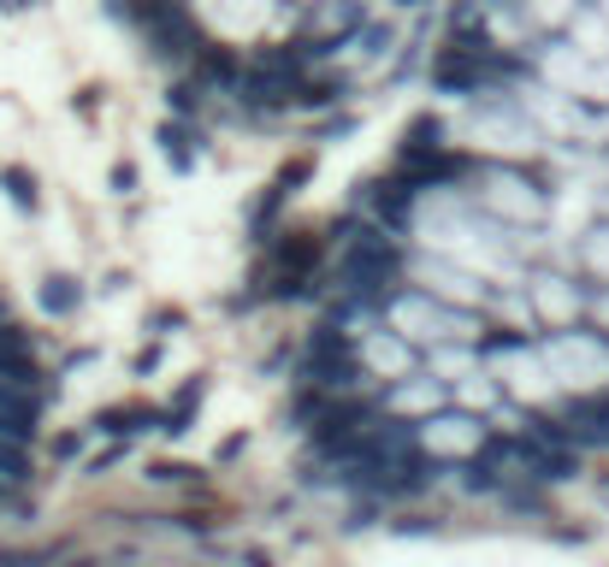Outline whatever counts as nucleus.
<instances>
[{"label":"nucleus","instance_id":"nucleus-15","mask_svg":"<svg viewBox=\"0 0 609 567\" xmlns=\"http://www.w3.org/2000/svg\"><path fill=\"white\" fill-rule=\"evenodd\" d=\"M355 130V113H343V119H326L320 125V142H338V137H350Z\"/></svg>","mask_w":609,"mask_h":567},{"label":"nucleus","instance_id":"nucleus-7","mask_svg":"<svg viewBox=\"0 0 609 567\" xmlns=\"http://www.w3.org/2000/svg\"><path fill=\"white\" fill-rule=\"evenodd\" d=\"M284 208H290V189L272 178L267 196L249 208V243H272V237H279V213H284Z\"/></svg>","mask_w":609,"mask_h":567},{"label":"nucleus","instance_id":"nucleus-6","mask_svg":"<svg viewBox=\"0 0 609 567\" xmlns=\"http://www.w3.org/2000/svg\"><path fill=\"white\" fill-rule=\"evenodd\" d=\"M367 196H373V220H379L385 231H409V208H414V196H420V189H414L409 178H402V172H390V178H379V184L367 189Z\"/></svg>","mask_w":609,"mask_h":567},{"label":"nucleus","instance_id":"nucleus-8","mask_svg":"<svg viewBox=\"0 0 609 567\" xmlns=\"http://www.w3.org/2000/svg\"><path fill=\"white\" fill-rule=\"evenodd\" d=\"M338 101H350V78H343V71H326V78H302V90H296V107H302V113L338 107Z\"/></svg>","mask_w":609,"mask_h":567},{"label":"nucleus","instance_id":"nucleus-10","mask_svg":"<svg viewBox=\"0 0 609 567\" xmlns=\"http://www.w3.org/2000/svg\"><path fill=\"white\" fill-rule=\"evenodd\" d=\"M432 149H444V119L438 113H420L402 130V154H432Z\"/></svg>","mask_w":609,"mask_h":567},{"label":"nucleus","instance_id":"nucleus-18","mask_svg":"<svg viewBox=\"0 0 609 567\" xmlns=\"http://www.w3.org/2000/svg\"><path fill=\"white\" fill-rule=\"evenodd\" d=\"M24 7H31V0H0V12H24Z\"/></svg>","mask_w":609,"mask_h":567},{"label":"nucleus","instance_id":"nucleus-1","mask_svg":"<svg viewBox=\"0 0 609 567\" xmlns=\"http://www.w3.org/2000/svg\"><path fill=\"white\" fill-rule=\"evenodd\" d=\"M142 42H149V54H154V60L178 66V60H196L201 31L190 24V12H184V7H166L161 19H149V24H142Z\"/></svg>","mask_w":609,"mask_h":567},{"label":"nucleus","instance_id":"nucleus-9","mask_svg":"<svg viewBox=\"0 0 609 567\" xmlns=\"http://www.w3.org/2000/svg\"><path fill=\"white\" fill-rule=\"evenodd\" d=\"M0 189H7V201L24 213V220H36V213H42V196H36V172H31V166H0Z\"/></svg>","mask_w":609,"mask_h":567},{"label":"nucleus","instance_id":"nucleus-17","mask_svg":"<svg viewBox=\"0 0 609 567\" xmlns=\"http://www.w3.org/2000/svg\"><path fill=\"white\" fill-rule=\"evenodd\" d=\"M95 101H101V90L90 83V90H78V101H71V107H78V113H95Z\"/></svg>","mask_w":609,"mask_h":567},{"label":"nucleus","instance_id":"nucleus-2","mask_svg":"<svg viewBox=\"0 0 609 567\" xmlns=\"http://www.w3.org/2000/svg\"><path fill=\"white\" fill-rule=\"evenodd\" d=\"M326 231H279V243H272V272L279 279H314L326 260Z\"/></svg>","mask_w":609,"mask_h":567},{"label":"nucleus","instance_id":"nucleus-14","mask_svg":"<svg viewBox=\"0 0 609 567\" xmlns=\"http://www.w3.org/2000/svg\"><path fill=\"white\" fill-rule=\"evenodd\" d=\"M107 189H113V196H130V189H137V166H130V160H113Z\"/></svg>","mask_w":609,"mask_h":567},{"label":"nucleus","instance_id":"nucleus-19","mask_svg":"<svg viewBox=\"0 0 609 567\" xmlns=\"http://www.w3.org/2000/svg\"><path fill=\"white\" fill-rule=\"evenodd\" d=\"M397 7H420V0H397Z\"/></svg>","mask_w":609,"mask_h":567},{"label":"nucleus","instance_id":"nucleus-12","mask_svg":"<svg viewBox=\"0 0 609 567\" xmlns=\"http://www.w3.org/2000/svg\"><path fill=\"white\" fill-rule=\"evenodd\" d=\"M166 101H172V113H178V119H196V113L208 107V83H201V78H178L166 90Z\"/></svg>","mask_w":609,"mask_h":567},{"label":"nucleus","instance_id":"nucleus-3","mask_svg":"<svg viewBox=\"0 0 609 567\" xmlns=\"http://www.w3.org/2000/svg\"><path fill=\"white\" fill-rule=\"evenodd\" d=\"M397 172H402L414 189H438V184L468 178L473 160H468V154H449V142H444V149H432V154H397Z\"/></svg>","mask_w":609,"mask_h":567},{"label":"nucleus","instance_id":"nucleus-13","mask_svg":"<svg viewBox=\"0 0 609 567\" xmlns=\"http://www.w3.org/2000/svg\"><path fill=\"white\" fill-rule=\"evenodd\" d=\"M308 178H314V154H296V160H284V166H279V184L290 189V196H302Z\"/></svg>","mask_w":609,"mask_h":567},{"label":"nucleus","instance_id":"nucleus-5","mask_svg":"<svg viewBox=\"0 0 609 567\" xmlns=\"http://www.w3.org/2000/svg\"><path fill=\"white\" fill-rule=\"evenodd\" d=\"M190 66H196V78L208 83V90H231V95H237V83H243V66H249V60H243L237 48H225V42H201Z\"/></svg>","mask_w":609,"mask_h":567},{"label":"nucleus","instance_id":"nucleus-11","mask_svg":"<svg viewBox=\"0 0 609 567\" xmlns=\"http://www.w3.org/2000/svg\"><path fill=\"white\" fill-rule=\"evenodd\" d=\"M78 302H83V290L71 272H54V279H42V308L48 314H78Z\"/></svg>","mask_w":609,"mask_h":567},{"label":"nucleus","instance_id":"nucleus-16","mask_svg":"<svg viewBox=\"0 0 609 567\" xmlns=\"http://www.w3.org/2000/svg\"><path fill=\"white\" fill-rule=\"evenodd\" d=\"M361 42H367V54H385L390 48V31H379V24H361Z\"/></svg>","mask_w":609,"mask_h":567},{"label":"nucleus","instance_id":"nucleus-4","mask_svg":"<svg viewBox=\"0 0 609 567\" xmlns=\"http://www.w3.org/2000/svg\"><path fill=\"white\" fill-rule=\"evenodd\" d=\"M154 142H161V154H166V166H172V178H190L196 172V160H201V130L190 119H161V130H154Z\"/></svg>","mask_w":609,"mask_h":567}]
</instances>
